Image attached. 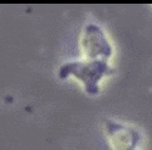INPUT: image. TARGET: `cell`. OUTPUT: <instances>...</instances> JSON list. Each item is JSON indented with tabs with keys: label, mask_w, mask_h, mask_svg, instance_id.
<instances>
[{
	"label": "cell",
	"mask_w": 152,
	"mask_h": 150,
	"mask_svg": "<svg viewBox=\"0 0 152 150\" xmlns=\"http://www.w3.org/2000/svg\"><path fill=\"white\" fill-rule=\"evenodd\" d=\"M106 128L110 140L116 150H135L141 139L139 131L116 121L107 120Z\"/></svg>",
	"instance_id": "obj_3"
},
{
	"label": "cell",
	"mask_w": 152,
	"mask_h": 150,
	"mask_svg": "<svg viewBox=\"0 0 152 150\" xmlns=\"http://www.w3.org/2000/svg\"><path fill=\"white\" fill-rule=\"evenodd\" d=\"M115 72L113 67L105 60H79L68 61L62 64L58 68L57 76L61 79H66L74 76L85 88V92L90 95H96L100 92L99 83L106 76Z\"/></svg>",
	"instance_id": "obj_1"
},
{
	"label": "cell",
	"mask_w": 152,
	"mask_h": 150,
	"mask_svg": "<svg viewBox=\"0 0 152 150\" xmlns=\"http://www.w3.org/2000/svg\"><path fill=\"white\" fill-rule=\"evenodd\" d=\"M80 48L86 60L108 61L113 54V48L106 38L104 31L95 23H89L85 26L80 39Z\"/></svg>",
	"instance_id": "obj_2"
}]
</instances>
